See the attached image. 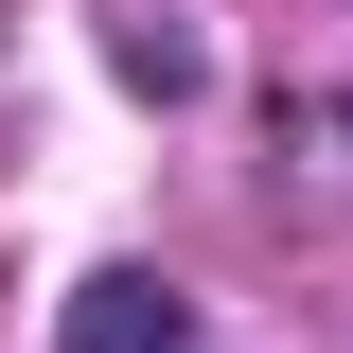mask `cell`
<instances>
[{"label":"cell","instance_id":"6da1fadb","mask_svg":"<svg viewBox=\"0 0 353 353\" xmlns=\"http://www.w3.org/2000/svg\"><path fill=\"white\" fill-rule=\"evenodd\" d=\"M71 353H194V301L159 265H106V283H71Z\"/></svg>","mask_w":353,"mask_h":353},{"label":"cell","instance_id":"7a4b0ae2","mask_svg":"<svg viewBox=\"0 0 353 353\" xmlns=\"http://www.w3.org/2000/svg\"><path fill=\"white\" fill-rule=\"evenodd\" d=\"M106 53H124V88H194V36H176V18H124Z\"/></svg>","mask_w":353,"mask_h":353}]
</instances>
